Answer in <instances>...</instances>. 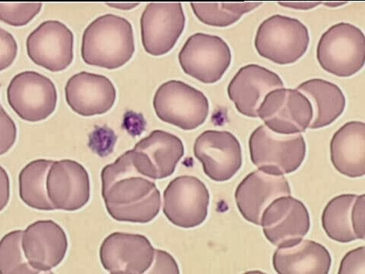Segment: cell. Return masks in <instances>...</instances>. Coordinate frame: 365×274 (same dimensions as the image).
<instances>
[{
    "label": "cell",
    "mask_w": 365,
    "mask_h": 274,
    "mask_svg": "<svg viewBox=\"0 0 365 274\" xmlns=\"http://www.w3.org/2000/svg\"><path fill=\"white\" fill-rule=\"evenodd\" d=\"M102 197L109 215L119 222L148 223L161 209V193L155 182L136 169L132 151L101 171Z\"/></svg>",
    "instance_id": "obj_1"
},
{
    "label": "cell",
    "mask_w": 365,
    "mask_h": 274,
    "mask_svg": "<svg viewBox=\"0 0 365 274\" xmlns=\"http://www.w3.org/2000/svg\"><path fill=\"white\" fill-rule=\"evenodd\" d=\"M81 52L88 65L110 71L124 66L135 53L130 22L113 14L97 18L84 31Z\"/></svg>",
    "instance_id": "obj_2"
},
{
    "label": "cell",
    "mask_w": 365,
    "mask_h": 274,
    "mask_svg": "<svg viewBox=\"0 0 365 274\" xmlns=\"http://www.w3.org/2000/svg\"><path fill=\"white\" fill-rule=\"evenodd\" d=\"M251 161L264 173L283 176L298 170L306 156L301 133L282 134L261 125L249 140Z\"/></svg>",
    "instance_id": "obj_3"
},
{
    "label": "cell",
    "mask_w": 365,
    "mask_h": 274,
    "mask_svg": "<svg viewBox=\"0 0 365 274\" xmlns=\"http://www.w3.org/2000/svg\"><path fill=\"white\" fill-rule=\"evenodd\" d=\"M309 31L299 19L272 16L262 21L255 37V49L264 59L279 65L292 64L304 55Z\"/></svg>",
    "instance_id": "obj_4"
},
{
    "label": "cell",
    "mask_w": 365,
    "mask_h": 274,
    "mask_svg": "<svg viewBox=\"0 0 365 274\" xmlns=\"http://www.w3.org/2000/svg\"><path fill=\"white\" fill-rule=\"evenodd\" d=\"M317 59L324 70L331 74L338 77L355 75L364 65V33L349 23H338L319 39Z\"/></svg>",
    "instance_id": "obj_5"
},
{
    "label": "cell",
    "mask_w": 365,
    "mask_h": 274,
    "mask_svg": "<svg viewBox=\"0 0 365 274\" xmlns=\"http://www.w3.org/2000/svg\"><path fill=\"white\" fill-rule=\"evenodd\" d=\"M160 120L184 131H192L207 119L210 105L201 91L178 80L160 86L153 99Z\"/></svg>",
    "instance_id": "obj_6"
},
{
    "label": "cell",
    "mask_w": 365,
    "mask_h": 274,
    "mask_svg": "<svg viewBox=\"0 0 365 274\" xmlns=\"http://www.w3.org/2000/svg\"><path fill=\"white\" fill-rule=\"evenodd\" d=\"M232 57L230 46L222 38L204 33L190 36L178 56L182 71L205 84L220 81Z\"/></svg>",
    "instance_id": "obj_7"
},
{
    "label": "cell",
    "mask_w": 365,
    "mask_h": 274,
    "mask_svg": "<svg viewBox=\"0 0 365 274\" xmlns=\"http://www.w3.org/2000/svg\"><path fill=\"white\" fill-rule=\"evenodd\" d=\"M7 99L10 107L22 120L38 122L47 119L56 110V88L47 76L25 71L11 80Z\"/></svg>",
    "instance_id": "obj_8"
},
{
    "label": "cell",
    "mask_w": 365,
    "mask_h": 274,
    "mask_svg": "<svg viewBox=\"0 0 365 274\" xmlns=\"http://www.w3.org/2000/svg\"><path fill=\"white\" fill-rule=\"evenodd\" d=\"M210 200L209 191L199 178L180 176L164 192L163 212L171 223L192 228L207 219Z\"/></svg>",
    "instance_id": "obj_9"
},
{
    "label": "cell",
    "mask_w": 365,
    "mask_h": 274,
    "mask_svg": "<svg viewBox=\"0 0 365 274\" xmlns=\"http://www.w3.org/2000/svg\"><path fill=\"white\" fill-rule=\"evenodd\" d=\"M258 117L274 132L300 133L309 127L313 109L310 101L299 91L282 88L266 96L258 110Z\"/></svg>",
    "instance_id": "obj_10"
},
{
    "label": "cell",
    "mask_w": 365,
    "mask_h": 274,
    "mask_svg": "<svg viewBox=\"0 0 365 274\" xmlns=\"http://www.w3.org/2000/svg\"><path fill=\"white\" fill-rule=\"evenodd\" d=\"M185 24L186 18L180 4H148L140 19L145 51L153 56L168 54L175 47Z\"/></svg>",
    "instance_id": "obj_11"
},
{
    "label": "cell",
    "mask_w": 365,
    "mask_h": 274,
    "mask_svg": "<svg viewBox=\"0 0 365 274\" xmlns=\"http://www.w3.org/2000/svg\"><path fill=\"white\" fill-rule=\"evenodd\" d=\"M26 47L34 64L51 72H61L73 61V33L61 21H45L29 34Z\"/></svg>",
    "instance_id": "obj_12"
},
{
    "label": "cell",
    "mask_w": 365,
    "mask_h": 274,
    "mask_svg": "<svg viewBox=\"0 0 365 274\" xmlns=\"http://www.w3.org/2000/svg\"><path fill=\"white\" fill-rule=\"evenodd\" d=\"M193 152L205 174L215 181L230 180L242 166L241 144L230 132H203L194 143Z\"/></svg>",
    "instance_id": "obj_13"
},
{
    "label": "cell",
    "mask_w": 365,
    "mask_h": 274,
    "mask_svg": "<svg viewBox=\"0 0 365 274\" xmlns=\"http://www.w3.org/2000/svg\"><path fill=\"white\" fill-rule=\"evenodd\" d=\"M99 253L103 268L112 274H142L151 268L155 248L143 235L113 233L102 243Z\"/></svg>",
    "instance_id": "obj_14"
},
{
    "label": "cell",
    "mask_w": 365,
    "mask_h": 274,
    "mask_svg": "<svg viewBox=\"0 0 365 274\" xmlns=\"http://www.w3.org/2000/svg\"><path fill=\"white\" fill-rule=\"evenodd\" d=\"M184 155V144L179 137L158 130L137 143L132 150L136 169L152 180H162L173 175Z\"/></svg>",
    "instance_id": "obj_15"
},
{
    "label": "cell",
    "mask_w": 365,
    "mask_h": 274,
    "mask_svg": "<svg viewBox=\"0 0 365 274\" xmlns=\"http://www.w3.org/2000/svg\"><path fill=\"white\" fill-rule=\"evenodd\" d=\"M268 241L278 247L298 243L309 232L310 215L304 204L291 196L274 201L261 221Z\"/></svg>",
    "instance_id": "obj_16"
},
{
    "label": "cell",
    "mask_w": 365,
    "mask_h": 274,
    "mask_svg": "<svg viewBox=\"0 0 365 274\" xmlns=\"http://www.w3.org/2000/svg\"><path fill=\"white\" fill-rule=\"evenodd\" d=\"M290 196L289 183L283 176L257 170L240 183L235 201L240 213L247 221L261 225L262 215L269 206L274 201Z\"/></svg>",
    "instance_id": "obj_17"
},
{
    "label": "cell",
    "mask_w": 365,
    "mask_h": 274,
    "mask_svg": "<svg viewBox=\"0 0 365 274\" xmlns=\"http://www.w3.org/2000/svg\"><path fill=\"white\" fill-rule=\"evenodd\" d=\"M50 201L56 210H78L90 199V179L81 164L71 159L53 162L47 179Z\"/></svg>",
    "instance_id": "obj_18"
},
{
    "label": "cell",
    "mask_w": 365,
    "mask_h": 274,
    "mask_svg": "<svg viewBox=\"0 0 365 274\" xmlns=\"http://www.w3.org/2000/svg\"><path fill=\"white\" fill-rule=\"evenodd\" d=\"M22 248L32 268L51 271L65 258L68 238L60 225L53 220H39L23 233Z\"/></svg>",
    "instance_id": "obj_19"
},
{
    "label": "cell",
    "mask_w": 365,
    "mask_h": 274,
    "mask_svg": "<svg viewBox=\"0 0 365 274\" xmlns=\"http://www.w3.org/2000/svg\"><path fill=\"white\" fill-rule=\"evenodd\" d=\"M66 103L79 116L91 117L109 111L117 98L115 86L102 75L81 72L68 80Z\"/></svg>",
    "instance_id": "obj_20"
},
{
    "label": "cell",
    "mask_w": 365,
    "mask_h": 274,
    "mask_svg": "<svg viewBox=\"0 0 365 274\" xmlns=\"http://www.w3.org/2000/svg\"><path fill=\"white\" fill-rule=\"evenodd\" d=\"M284 86L277 73L257 64L238 71L227 87V94L237 110L249 118H258V110L266 96Z\"/></svg>",
    "instance_id": "obj_21"
},
{
    "label": "cell",
    "mask_w": 365,
    "mask_h": 274,
    "mask_svg": "<svg viewBox=\"0 0 365 274\" xmlns=\"http://www.w3.org/2000/svg\"><path fill=\"white\" fill-rule=\"evenodd\" d=\"M364 194H342L331 200L324 210L322 225L327 235L334 241L348 243L364 240Z\"/></svg>",
    "instance_id": "obj_22"
},
{
    "label": "cell",
    "mask_w": 365,
    "mask_h": 274,
    "mask_svg": "<svg viewBox=\"0 0 365 274\" xmlns=\"http://www.w3.org/2000/svg\"><path fill=\"white\" fill-rule=\"evenodd\" d=\"M330 157L341 175L359 178L365 174V124L346 123L334 135L330 143Z\"/></svg>",
    "instance_id": "obj_23"
},
{
    "label": "cell",
    "mask_w": 365,
    "mask_h": 274,
    "mask_svg": "<svg viewBox=\"0 0 365 274\" xmlns=\"http://www.w3.org/2000/svg\"><path fill=\"white\" fill-rule=\"evenodd\" d=\"M272 263L279 274H327L332 259L324 245L311 240H301L292 245L279 247Z\"/></svg>",
    "instance_id": "obj_24"
},
{
    "label": "cell",
    "mask_w": 365,
    "mask_h": 274,
    "mask_svg": "<svg viewBox=\"0 0 365 274\" xmlns=\"http://www.w3.org/2000/svg\"><path fill=\"white\" fill-rule=\"evenodd\" d=\"M297 90L310 101L313 109V118L308 128L327 127L345 111L346 100L344 93L338 86L327 80H308L297 88Z\"/></svg>",
    "instance_id": "obj_25"
},
{
    "label": "cell",
    "mask_w": 365,
    "mask_h": 274,
    "mask_svg": "<svg viewBox=\"0 0 365 274\" xmlns=\"http://www.w3.org/2000/svg\"><path fill=\"white\" fill-rule=\"evenodd\" d=\"M52 160L37 159L23 168L19 176V196L29 208L38 210H56L50 201L47 189Z\"/></svg>",
    "instance_id": "obj_26"
},
{
    "label": "cell",
    "mask_w": 365,
    "mask_h": 274,
    "mask_svg": "<svg viewBox=\"0 0 365 274\" xmlns=\"http://www.w3.org/2000/svg\"><path fill=\"white\" fill-rule=\"evenodd\" d=\"M262 3H192L193 13L204 24L225 28L235 24L245 14Z\"/></svg>",
    "instance_id": "obj_27"
},
{
    "label": "cell",
    "mask_w": 365,
    "mask_h": 274,
    "mask_svg": "<svg viewBox=\"0 0 365 274\" xmlns=\"http://www.w3.org/2000/svg\"><path fill=\"white\" fill-rule=\"evenodd\" d=\"M24 231L16 230L6 235L0 244V271L2 274L29 273L40 272L30 265L22 248Z\"/></svg>",
    "instance_id": "obj_28"
},
{
    "label": "cell",
    "mask_w": 365,
    "mask_h": 274,
    "mask_svg": "<svg viewBox=\"0 0 365 274\" xmlns=\"http://www.w3.org/2000/svg\"><path fill=\"white\" fill-rule=\"evenodd\" d=\"M40 3H0V19L15 27L24 26L39 13Z\"/></svg>",
    "instance_id": "obj_29"
},
{
    "label": "cell",
    "mask_w": 365,
    "mask_h": 274,
    "mask_svg": "<svg viewBox=\"0 0 365 274\" xmlns=\"http://www.w3.org/2000/svg\"><path fill=\"white\" fill-rule=\"evenodd\" d=\"M117 136L108 128H99L90 134L88 146L101 156H106L113 151Z\"/></svg>",
    "instance_id": "obj_30"
},
{
    "label": "cell",
    "mask_w": 365,
    "mask_h": 274,
    "mask_svg": "<svg viewBox=\"0 0 365 274\" xmlns=\"http://www.w3.org/2000/svg\"><path fill=\"white\" fill-rule=\"evenodd\" d=\"M364 247L349 251L341 260L339 274L365 273Z\"/></svg>",
    "instance_id": "obj_31"
},
{
    "label": "cell",
    "mask_w": 365,
    "mask_h": 274,
    "mask_svg": "<svg viewBox=\"0 0 365 274\" xmlns=\"http://www.w3.org/2000/svg\"><path fill=\"white\" fill-rule=\"evenodd\" d=\"M0 44H1V71L9 67L14 62L18 52V45L14 37L4 30L0 29Z\"/></svg>",
    "instance_id": "obj_32"
},
{
    "label": "cell",
    "mask_w": 365,
    "mask_h": 274,
    "mask_svg": "<svg viewBox=\"0 0 365 274\" xmlns=\"http://www.w3.org/2000/svg\"><path fill=\"white\" fill-rule=\"evenodd\" d=\"M148 273H180L177 262L166 251L155 249V258Z\"/></svg>",
    "instance_id": "obj_33"
},
{
    "label": "cell",
    "mask_w": 365,
    "mask_h": 274,
    "mask_svg": "<svg viewBox=\"0 0 365 274\" xmlns=\"http://www.w3.org/2000/svg\"><path fill=\"white\" fill-rule=\"evenodd\" d=\"M16 126L1 107V155L8 152L16 140Z\"/></svg>",
    "instance_id": "obj_34"
},
{
    "label": "cell",
    "mask_w": 365,
    "mask_h": 274,
    "mask_svg": "<svg viewBox=\"0 0 365 274\" xmlns=\"http://www.w3.org/2000/svg\"><path fill=\"white\" fill-rule=\"evenodd\" d=\"M322 3H279V5L296 9H310L321 4Z\"/></svg>",
    "instance_id": "obj_35"
},
{
    "label": "cell",
    "mask_w": 365,
    "mask_h": 274,
    "mask_svg": "<svg viewBox=\"0 0 365 274\" xmlns=\"http://www.w3.org/2000/svg\"><path fill=\"white\" fill-rule=\"evenodd\" d=\"M108 6L121 10H130L140 5L139 3H107Z\"/></svg>",
    "instance_id": "obj_36"
}]
</instances>
